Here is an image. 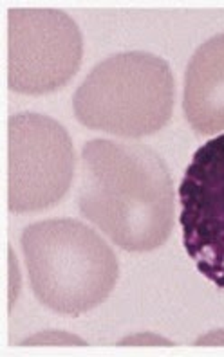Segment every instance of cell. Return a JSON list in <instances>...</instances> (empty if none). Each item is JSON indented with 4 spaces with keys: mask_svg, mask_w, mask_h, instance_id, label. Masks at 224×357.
Returning <instances> with one entry per match:
<instances>
[{
    "mask_svg": "<svg viewBox=\"0 0 224 357\" xmlns=\"http://www.w3.org/2000/svg\"><path fill=\"white\" fill-rule=\"evenodd\" d=\"M78 209L125 251H154L174 227L170 172L147 144L87 141L80 153Z\"/></svg>",
    "mask_w": 224,
    "mask_h": 357,
    "instance_id": "1",
    "label": "cell"
},
{
    "mask_svg": "<svg viewBox=\"0 0 224 357\" xmlns=\"http://www.w3.org/2000/svg\"><path fill=\"white\" fill-rule=\"evenodd\" d=\"M20 244L36 300L53 312L80 316L96 309L118 282L112 249L78 220L31 224L24 229Z\"/></svg>",
    "mask_w": 224,
    "mask_h": 357,
    "instance_id": "2",
    "label": "cell"
},
{
    "mask_svg": "<svg viewBox=\"0 0 224 357\" xmlns=\"http://www.w3.org/2000/svg\"><path fill=\"white\" fill-rule=\"evenodd\" d=\"M176 100L170 66L152 52L128 51L100 61L73 98L75 116L93 130L137 139L167 127Z\"/></svg>",
    "mask_w": 224,
    "mask_h": 357,
    "instance_id": "3",
    "label": "cell"
},
{
    "mask_svg": "<svg viewBox=\"0 0 224 357\" xmlns=\"http://www.w3.org/2000/svg\"><path fill=\"white\" fill-rule=\"evenodd\" d=\"M84 56L82 33L60 9L8 11V85L26 96L49 94L70 82Z\"/></svg>",
    "mask_w": 224,
    "mask_h": 357,
    "instance_id": "4",
    "label": "cell"
},
{
    "mask_svg": "<svg viewBox=\"0 0 224 357\" xmlns=\"http://www.w3.org/2000/svg\"><path fill=\"white\" fill-rule=\"evenodd\" d=\"M8 206L35 213L60 202L75 175V149L66 128L44 114H17L8 123Z\"/></svg>",
    "mask_w": 224,
    "mask_h": 357,
    "instance_id": "5",
    "label": "cell"
},
{
    "mask_svg": "<svg viewBox=\"0 0 224 357\" xmlns=\"http://www.w3.org/2000/svg\"><path fill=\"white\" fill-rule=\"evenodd\" d=\"M179 202L186 253L199 273L224 289V134L193 153Z\"/></svg>",
    "mask_w": 224,
    "mask_h": 357,
    "instance_id": "6",
    "label": "cell"
},
{
    "mask_svg": "<svg viewBox=\"0 0 224 357\" xmlns=\"http://www.w3.org/2000/svg\"><path fill=\"white\" fill-rule=\"evenodd\" d=\"M183 110L197 134L224 132V33L193 52L185 75Z\"/></svg>",
    "mask_w": 224,
    "mask_h": 357,
    "instance_id": "7",
    "label": "cell"
},
{
    "mask_svg": "<svg viewBox=\"0 0 224 357\" xmlns=\"http://www.w3.org/2000/svg\"><path fill=\"white\" fill-rule=\"evenodd\" d=\"M224 343V331H219V332H211V334L204 335L202 340L195 341V344H221Z\"/></svg>",
    "mask_w": 224,
    "mask_h": 357,
    "instance_id": "8",
    "label": "cell"
}]
</instances>
